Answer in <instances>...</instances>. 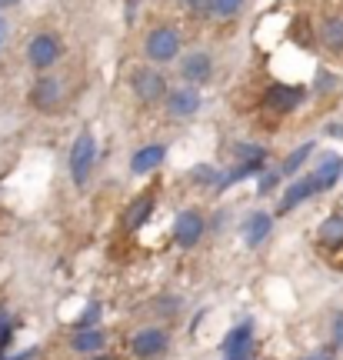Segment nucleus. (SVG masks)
<instances>
[{
	"mask_svg": "<svg viewBox=\"0 0 343 360\" xmlns=\"http://www.w3.org/2000/svg\"><path fill=\"white\" fill-rule=\"evenodd\" d=\"M143 51L150 57L153 64H170L177 60L180 53V30L177 27H153L147 40H143Z\"/></svg>",
	"mask_w": 343,
	"mask_h": 360,
	"instance_id": "obj_1",
	"label": "nucleus"
},
{
	"mask_svg": "<svg viewBox=\"0 0 343 360\" xmlns=\"http://www.w3.org/2000/svg\"><path fill=\"white\" fill-rule=\"evenodd\" d=\"M93 164H97V141L84 130V134L74 141V147H70V177H74L77 187H84V184H87Z\"/></svg>",
	"mask_w": 343,
	"mask_h": 360,
	"instance_id": "obj_2",
	"label": "nucleus"
},
{
	"mask_svg": "<svg viewBox=\"0 0 343 360\" xmlns=\"http://www.w3.org/2000/svg\"><path fill=\"white\" fill-rule=\"evenodd\" d=\"M60 53H64V44H60V37L51 34V30L34 34V40L27 44V60L37 67V70H51V67L60 60Z\"/></svg>",
	"mask_w": 343,
	"mask_h": 360,
	"instance_id": "obj_3",
	"label": "nucleus"
},
{
	"mask_svg": "<svg viewBox=\"0 0 343 360\" xmlns=\"http://www.w3.org/2000/svg\"><path fill=\"white\" fill-rule=\"evenodd\" d=\"M130 87H134V94H137L143 103H153L164 97L167 101V77L157 70V67H137L134 70V77H130Z\"/></svg>",
	"mask_w": 343,
	"mask_h": 360,
	"instance_id": "obj_4",
	"label": "nucleus"
},
{
	"mask_svg": "<svg viewBox=\"0 0 343 360\" xmlns=\"http://www.w3.org/2000/svg\"><path fill=\"white\" fill-rule=\"evenodd\" d=\"M304 101H306L304 84H270L267 94H264V103H267L273 114H290Z\"/></svg>",
	"mask_w": 343,
	"mask_h": 360,
	"instance_id": "obj_5",
	"label": "nucleus"
},
{
	"mask_svg": "<svg viewBox=\"0 0 343 360\" xmlns=\"http://www.w3.org/2000/svg\"><path fill=\"white\" fill-rule=\"evenodd\" d=\"M180 77L187 80V87H200L214 77V57L204 51H193L180 60Z\"/></svg>",
	"mask_w": 343,
	"mask_h": 360,
	"instance_id": "obj_6",
	"label": "nucleus"
},
{
	"mask_svg": "<svg viewBox=\"0 0 343 360\" xmlns=\"http://www.w3.org/2000/svg\"><path fill=\"white\" fill-rule=\"evenodd\" d=\"M167 114L177 117V120H183V117H193L197 110H200V90L197 87H177L167 94Z\"/></svg>",
	"mask_w": 343,
	"mask_h": 360,
	"instance_id": "obj_7",
	"label": "nucleus"
},
{
	"mask_svg": "<svg viewBox=\"0 0 343 360\" xmlns=\"http://www.w3.org/2000/svg\"><path fill=\"white\" fill-rule=\"evenodd\" d=\"M167 347H170V337H167V330H160V327H147V330H140V334L134 337V354L143 360L160 357Z\"/></svg>",
	"mask_w": 343,
	"mask_h": 360,
	"instance_id": "obj_8",
	"label": "nucleus"
},
{
	"mask_svg": "<svg viewBox=\"0 0 343 360\" xmlns=\"http://www.w3.org/2000/svg\"><path fill=\"white\" fill-rule=\"evenodd\" d=\"M204 217L197 214V210H183L177 214V224H174V237H177L180 247H193L200 237H204Z\"/></svg>",
	"mask_w": 343,
	"mask_h": 360,
	"instance_id": "obj_9",
	"label": "nucleus"
},
{
	"mask_svg": "<svg viewBox=\"0 0 343 360\" xmlns=\"http://www.w3.org/2000/svg\"><path fill=\"white\" fill-rule=\"evenodd\" d=\"M64 97V84L57 77H40L34 87H30V103L37 107V110H53L57 103Z\"/></svg>",
	"mask_w": 343,
	"mask_h": 360,
	"instance_id": "obj_10",
	"label": "nucleus"
},
{
	"mask_svg": "<svg viewBox=\"0 0 343 360\" xmlns=\"http://www.w3.org/2000/svg\"><path fill=\"white\" fill-rule=\"evenodd\" d=\"M250 340H254V330H250V323H240V327H233L227 337H224V360H243L250 357Z\"/></svg>",
	"mask_w": 343,
	"mask_h": 360,
	"instance_id": "obj_11",
	"label": "nucleus"
},
{
	"mask_svg": "<svg viewBox=\"0 0 343 360\" xmlns=\"http://www.w3.org/2000/svg\"><path fill=\"white\" fill-rule=\"evenodd\" d=\"M323 187H320V180L313 177V174H306V177H300L297 184H290L287 187V193H283V200H280V210L287 214V210H293L297 204H304V200H310L313 193H320Z\"/></svg>",
	"mask_w": 343,
	"mask_h": 360,
	"instance_id": "obj_12",
	"label": "nucleus"
},
{
	"mask_svg": "<svg viewBox=\"0 0 343 360\" xmlns=\"http://www.w3.org/2000/svg\"><path fill=\"white\" fill-rule=\"evenodd\" d=\"M164 160H167L164 143H147V147H140L137 154L130 157V170H134V174H150V170H157Z\"/></svg>",
	"mask_w": 343,
	"mask_h": 360,
	"instance_id": "obj_13",
	"label": "nucleus"
},
{
	"mask_svg": "<svg viewBox=\"0 0 343 360\" xmlns=\"http://www.w3.org/2000/svg\"><path fill=\"white\" fill-rule=\"evenodd\" d=\"M270 227H273V217H270V214H264V210L250 214V217H247V227H243V240H247V247L264 244V237L270 233Z\"/></svg>",
	"mask_w": 343,
	"mask_h": 360,
	"instance_id": "obj_14",
	"label": "nucleus"
},
{
	"mask_svg": "<svg viewBox=\"0 0 343 360\" xmlns=\"http://www.w3.org/2000/svg\"><path fill=\"white\" fill-rule=\"evenodd\" d=\"M153 214V197L150 193H143L140 200H134V204L127 207V214H124V227L127 231H137V227H143L147 220H150Z\"/></svg>",
	"mask_w": 343,
	"mask_h": 360,
	"instance_id": "obj_15",
	"label": "nucleus"
},
{
	"mask_svg": "<svg viewBox=\"0 0 343 360\" xmlns=\"http://www.w3.org/2000/svg\"><path fill=\"white\" fill-rule=\"evenodd\" d=\"M340 174H343V157L340 154H327L323 160H320V167L313 170V177L320 180V187H323V191H330L333 184L340 180Z\"/></svg>",
	"mask_w": 343,
	"mask_h": 360,
	"instance_id": "obj_16",
	"label": "nucleus"
},
{
	"mask_svg": "<svg viewBox=\"0 0 343 360\" xmlns=\"http://www.w3.org/2000/svg\"><path fill=\"white\" fill-rule=\"evenodd\" d=\"M320 44L333 53H343V17H327L320 24Z\"/></svg>",
	"mask_w": 343,
	"mask_h": 360,
	"instance_id": "obj_17",
	"label": "nucleus"
},
{
	"mask_svg": "<svg viewBox=\"0 0 343 360\" xmlns=\"http://www.w3.org/2000/svg\"><path fill=\"white\" fill-rule=\"evenodd\" d=\"M70 347L77 354H93V350L103 347V334L97 327H77V334L70 337Z\"/></svg>",
	"mask_w": 343,
	"mask_h": 360,
	"instance_id": "obj_18",
	"label": "nucleus"
},
{
	"mask_svg": "<svg viewBox=\"0 0 343 360\" xmlns=\"http://www.w3.org/2000/svg\"><path fill=\"white\" fill-rule=\"evenodd\" d=\"M313 147H317V143H313V141H306L304 147H297V150H290V154H287V160L280 164V174H283V177H297V174H300V167H304V160H306L310 154H313Z\"/></svg>",
	"mask_w": 343,
	"mask_h": 360,
	"instance_id": "obj_19",
	"label": "nucleus"
},
{
	"mask_svg": "<svg viewBox=\"0 0 343 360\" xmlns=\"http://www.w3.org/2000/svg\"><path fill=\"white\" fill-rule=\"evenodd\" d=\"M243 11V0H207V13L214 20H230Z\"/></svg>",
	"mask_w": 343,
	"mask_h": 360,
	"instance_id": "obj_20",
	"label": "nucleus"
},
{
	"mask_svg": "<svg viewBox=\"0 0 343 360\" xmlns=\"http://www.w3.org/2000/svg\"><path fill=\"white\" fill-rule=\"evenodd\" d=\"M320 240L327 247H340L343 244V217L340 214H333V217L323 220V227H320Z\"/></svg>",
	"mask_w": 343,
	"mask_h": 360,
	"instance_id": "obj_21",
	"label": "nucleus"
},
{
	"mask_svg": "<svg viewBox=\"0 0 343 360\" xmlns=\"http://www.w3.org/2000/svg\"><path fill=\"white\" fill-rule=\"evenodd\" d=\"M193 180H197V184H220V170L200 164V167H193Z\"/></svg>",
	"mask_w": 343,
	"mask_h": 360,
	"instance_id": "obj_22",
	"label": "nucleus"
},
{
	"mask_svg": "<svg viewBox=\"0 0 343 360\" xmlns=\"http://www.w3.org/2000/svg\"><path fill=\"white\" fill-rule=\"evenodd\" d=\"M97 314H101V307L93 304L90 310H84V317H80V327H93V321H97Z\"/></svg>",
	"mask_w": 343,
	"mask_h": 360,
	"instance_id": "obj_23",
	"label": "nucleus"
},
{
	"mask_svg": "<svg viewBox=\"0 0 343 360\" xmlns=\"http://www.w3.org/2000/svg\"><path fill=\"white\" fill-rule=\"evenodd\" d=\"M277 177L280 174H264V177H260V191H270V187L277 184Z\"/></svg>",
	"mask_w": 343,
	"mask_h": 360,
	"instance_id": "obj_24",
	"label": "nucleus"
},
{
	"mask_svg": "<svg viewBox=\"0 0 343 360\" xmlns=\"http://www.w3.org/2000/svg\"><path fill=\"white\" fill-rule=\"evenodd\" d=\"M30 357H37V350H24V354H17V357H11V360H30Z\"/></svg>",
	"mask_w": 343,
	"mask_h": 360,
	"instance_id": "obj_25",
	"label": "nucleus"
},
{
	"mask_svg": "<svg viewBox=\"0 0 343 360\" xmlns=\"http://www.w3.org/2000/svg\"><path fill=\"white\" fill-rule=\"evenodd\" d=\"M327 134H333V137H343V124H333V127H327Z\"/></svg>",
	"mask_w": 343,
	"mask_h": 360,
	"instance_id": "obj_26",
	"label": "nucleus"
},
{
	"mask_svg": "<svg viewBox=\"0 0 343 360\" xmlns=\"http://www.w3.org/2000/svg\"><path fill=\"white\" fill-rule=\"evenodd\" d=\"M183 7H200V4H207V0H180Z\"/></svg>",
	"mask_w": 343,
	"mask_h": 360,
	"instance_id": "obj_27",
	"label": "nucleus"
},
{
	"mask_svg": "<svg viewBox=\"0 0 343 360\" xmlns=\"http://www.w3.org/2000/svg\"><path fill=\"white\" fill-rule=\"evenodd\" d=\"M304 360H330V357H323V354H317V357H304Z\"/></svg>",
	"mask_w": 343,
	"mask_h": 360,
	"instance_id": "obj_28",
	"label": "nucleus"
},
{
	"mask_svg": "<svg viewBox=\"0 0 343 360\" xmlns=\"http://www.w3.org/2000/svg\"><path fill=\"white\" fill-rule=\"evenodd\" d=\"M11 4H17V0H0V7H11Z\"/></svg>",
	"mask_w": 343,
	"mask_h": 360,
	"instance_id": "obj_29",
	"label": "nucleus"
},
{
	"mask_svg": "<svg viewBox=\"0 0 343 360\" xmlns=\"http://www.w3.org/2000/svg\"><path fill=\"white\" fill-rule=\"evenodd\" d=\"M90 360H114V357H90Z\"/></svg>",
	"mask_w": 343,
	"mask_h": 360,
	"instance_id": "obj_30",
	"label": "nucleus"
},
{
	"mask_svg": "<svg viewBox=\"0 0 343 360\" xmlns=\"http://www.w3.org/2000/svg\"><path fill=\"white\" fill-rule=\"evenodd\" d=\"M0 37H4V20H0Z\"/></svg>",
	"mask_w": 343,
	"mask_h": 360,
	"instance_id": "obj_31",
	"label": "nucleus"
},
{
	"mask_svg": "<svg viewBox=\"0 0 343 360\" xmlns=\"http://www.w3.org/2000/svg\"><path fill=\"white\" fill-rule=\"evenodd\" d=\"M243 360H250V357H243Z\"/></svg>",
	"mask_w": 343,
	"mask_h": 360,
	"instance_id": "obj_32",
	"label": "nucleus"
}]
</instances>
